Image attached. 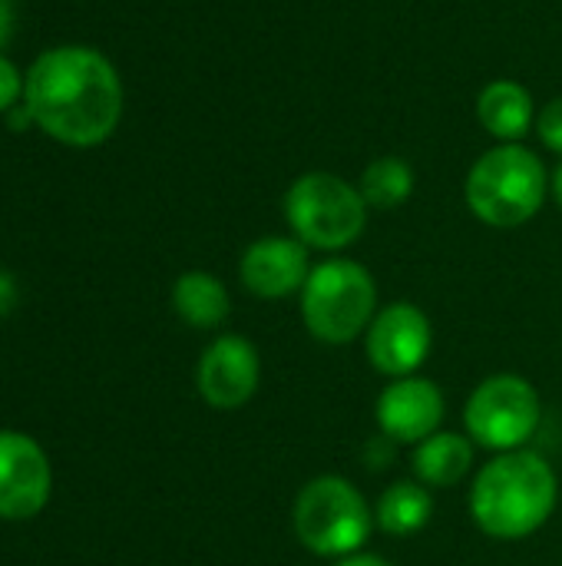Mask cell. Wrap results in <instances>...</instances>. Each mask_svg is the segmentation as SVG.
<instances>
[{
	"mask_svg": "<svg viewBox=\"0 0 562 566\" xmlns=\"http://www.w3.org/2000/svg\"><path fill=\"white\" fill-rule=\"evenodd\" d=\"M23 103L46 136L89 149L106 143L123 119V80L93 46L66 43L40 53L23 73Z\"/></svg>",
	"mask_w": 562,
	"mask_h": 566,
	"instance_id": "obj_1",
	"label": "cell"
},
{
	"mask_svg": "<svg viewBox=\"0 0 562 566\" xmlns=\"http://www.w3.org/2000/svg\"><path fill=\"white\" fill-rule=\"evenodd\" d=\"M560 481L533 451H507L480 468L470 488V517L494 541H523L556 511Z\"/></svg>",
	"mask_w": 562,
	"mask_h": 566,
	"instance_id": "obj_2",
	"label": "cell"
},
{
	"mask_svg": "<svg viewBox=\"0 0 562 566\" xmlns=\"http://www.w3.org/2000/svg\"><path fill=\"white\" fill-rule=\"evenodd\" d=\"M550 172L523 143H497L467 172L464 199L474 219L490 229L527 226L547 202Z\"/></svg>",
	"mask_w": 562,
	"mask_h": 566,
	"instance_id": "obj_3",
	"label": "cell"
},
{
	"mask_svg": "<svg viewBox=\"0 0 562 566\" xmlns=\"http://www.w3.org/2000/svg\"><path fill=\"white\" fill-rule=\"evenodd\" d=\"M378 315V282L354 259H325L311 265L301 289V318L311 338L348 345L368 332Z\"/></svg>",
	"mask_w": 562,
	"mask_h": 566,
	"instance_id": "obj_4",
	"label": "cell"
},
{
	"mask_svg": "<svg viewBox=\"0 0 562 566\" xmlns=\"http://www.w3.org/2000/svg\"><path fill=\"white\" fill-rule=\"evenodd\" d=\"M291 527L305 551H311L315 557L341 560L364 551L374 531V511L351 481L338 474H321L298 491Z\"/></svg>",
	"mask_w": 562,
	"mask_h": 566,
	"instance_id": "obj_5",
	"label": "cell"
},
{
	"mask_svg": "<svg viewBox=\"0 0 562 566\" xmlns=\"http://www.w3.org/2000/svg\"><path fill=\"white\" fill-rule=\"evenodd\" d=\"M285 222L298 242L321 252H341L364 235L368 202L361 189L335 172H301L285 192Z\"/></svg>",
	"mask_w": 562,
	"mask_h": 566,
	"instance_id": "obj_6",
	"label": "cell"
},
{
	"mask_svg": "<svg viewBox=\"0 0 562 566\" xmlns=\"http://www.w3.org/2000/svg\"><path fill=\"white\" fill-rule=\"evenodd\" d=\"M540 418V391L513 371L490 375L464 405V428L470 441L497 454L523 451V444L537 434Z\"/></svg>",
	"mask_w": 562,
	"mask_h": 566,
	"instance_id": "obj_7",
	"label": "cell"
},
{
	"mask_svg": "<svg viewBox=\"0 0 562 566\" xmlns=\"http://www.w3.org/2000/svg\"><path fill=\"white\" fill-rule=\"evenodd\" d=\"M434 345V328L424 308L414 302H394L378 308L374 322L364 332V352L374 371L384 378H407L414 375Z\"/></svg>",
	"mask_w": 562,
	"mask_h": 566,
	"instance_id": "obj_8",
	"label": "cell"
},
{
	"mask_svg": "<svg viewBox=\"0 0 562 566\" xmlns=\"http://www.w3.org/2000/svg\"><path fill=\"white\" fill-rule=\"evenodd\" d=\"M262 381L258 348L242 335H219L199 358L195 385L209 408L238 411L252 401Z\"/></svg>",
	"mask_w": 562,
	"mask_h": 566,
	"instance_id": "obj_9",
	"label": "cell"
},
{
	"mask_svg": "<svg viewBox=\"0 0 562 566\" xmlns=\"http://www.w3.org/2000/svg\"><path fill=\"white\" fill-rule=\"evenodd\" d=\"M53 491L46 451L20 431H0V521L36 517Z\"/></svg>",
	"mask_w": 562,
	"mask_h": 566,
	"instance_id": "obj_10",
	"label": "cell"
},
{
	"mask_svg": "<svg viewBox=\"0 0 562 566\" xmlns=\"http://www.w3.org/2000/svg\"><path fill=\"white\" fill-rule=\"evenodd\" d=\"M308 275H311L308 245L298 242L295 235H262L242 252L238 262L242 285L265 302L291 298L295 292L301 295Z\"/></svg>",
	"mask_w": 562,
	"mask_h": 566,
	"instance_id": "obj_11",
	"label": "cell"
},
{
	"mask_svg": "<svg viewBox=\"0 0 562 566\" xmlns=\"http://www.w3.org/2000/svg\"><path fill=\"white\" fill-rule=\"evenodd\" d=\"M444 408H447L444 395L431 378L407 375V378H394L381 391L374 415L381 434L391 438L394 444H421L441 431Z\"/></svg>",
	"mask_w": 562,
	"mask_h": 566,
	"instance_id": "obj_12",
	"label": "cell"
},
{
	"mask_svg": "<svg viewBox=\"0 0 562 566\" xmlns=\"http://www.w3.org/2000/svg\"><path fill=\"white\" fill-rule=\"evenodd\" d=\"M477 119L497 143H520L533 123V93L517 80H490L477 96Z\"/></svg>",
	"mask_w": 562,
	"mask_h": 566,
	"instance_id": "obj_13",
	"label": "cell"
},
{
	"mask_svg": "<svg viewBox=\"0 0 562 566\" xmlns=\"http://www.w3.org/2000/svg\"><path fill=\"white\" fill-rule=\"evenodd\" d=\"M411 468H414V481H421L424 488H437V491L454 488L474 468V441L467 434L437 431L427 441L414 444Z\"/></svg>",
	"mask_w": 562,
	"mask_h": 566,
	"instance_id": "obj_14",
	"label": "cell"
},
{
	"mask_svg": "<svg viewBox=\"0 0 562 566\" xmlns=\"http://www.w3.org/2000/svg\"><path fill=\"white\" fill-rule=\"evenodd\" d=\"M172 308L176 315L192 325V328H219L229 312H232V298H229V289L212 275V272H202V269H192V272H182L172 285Z\"/></svg>",
	"mask_w": 562,
	"mask_h": 566,
	"instance_id": "obj_15",
	"label": "cell"
},
{
	"mask_svg": "<svg viewBox=\"0 0 562 566\" xmlns=\"http://www.w3.org/2000/svg\"><path fill=\"white\" fill-rule=\"evenodd\" d=\"M434 497L421 481H394L374 507V524L388 537H414L431 524Z\"/></svg>",
	"mask_w": 562,
	"mask_h": 566,
	"instance_id": "obj_16",
	"label": "cell"
},
{
	"mask_svg": "<svg viewBox=\"0 0 562 566\" xmlns=\"http://www.w3.org/2000/svg\"><path fill=\"white\" fill-rule=\"evenodd\" d=\"M414 169L407 159L401 156H378L374 163L364 166L361 179H358V189L368 202V209H397L404 206L411 196H414Z\"/></svg>",
	"mask_w": 562,
	"mask_h": 566,
	"instance_id": "obj_17",
	"label": "cell"
},
{
	"mask_svg": "<svg viewBox=\"0 0 562 566\" xmlns=\"http://www.w3.org/2000/svg\"><path fill=\"white\" fill-rule=\"evenodd\" d=\"M533 133L540 136V143L562 156V96L550 99L547 106L537 109V123H533Z\"/></svg>",
	"mask_w": 562,
	"mask_h": 566,
	"instance_id": "obj_18",
	"label": "cell"
},
{
	"mask_svg": "<svg viewBox=\"0 0 562 566\" xmlns=\"http://www.w3.org/2000/svg\"><path fill=\"white\" fill-rule=\"evenodd\" d=\"M23 99V73L0 53V113H10Z\"/></svg>",
	"mask_w": 562,
	"mask_h": 566,
	"instance_id": "obj_19",
	"label": "cell"
},
{
	"mask_svg": "<svg viewBox=\"0 0 562 566\" xmlns=\"http://www.w3.org/2000/svg\"><path fill=\"white\" fill-rule=\"evenodd\" d=\"M13 305H17V282L0 269V318H3V315H10V312H13Z\"/></svg>",
	"mask_w": 562,
	"mask_h": 566,
	"instance_id": "obj_20",
	"label": "cell"
},
{
	"mask_svg": "<svg viewBox=\"0 0 562 566\" xmlns=\"http://www.w3.org/2000/svg\"><path fill=\"white\" fill-rule=\"evenodd\" d=\"M13 33V0H0V46Z\"/></svg>",
	"mask_w": 562,
	"mask_h": 566,
	"instance_id": "obj_21",
	"label": "cell"
},
{
	"mask_svg": "<svg viewBox=\"0 0 562 566\" xmlns=\"http://www.w3.org/2000/svg\"><path fill=\"white\" fill-rule=\"evenodd\" d=\"M335 566H391L384 557L378 554H351V557H341Z\"/></svg>",
	"mask_w": 562,
	"mask_h": 566,
	"instance_id": "obj_22",
	"label": "cell"
},
{
	"mask_svg": "<svg viewBox=\"0 0 562 566\" xmlns=\"http://www.w3.org/2000/svg\"><path fill=\"white\" fill-rule=\"evenodd\" d=\"M550 192H553V199H556V206L562 209V163L556 166V172L550 176Z\"/></svg>",
	"mask_w": 562,
	"mask_h": 566,
	"instance_id": "obj_23",
	"label": "cell"
}]
</instances>
